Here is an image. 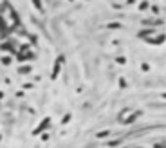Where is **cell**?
I'll use <instances>...</instances> for the list:
<instances>
[{"instance_id": "cell-1", "label": "cell", "mask_w": 166, "mask_h": 148, "mask_svg": "<svg viewBox=\"0 0 166 148\" xmlns=\"http://www.w3.org/2000/svg\"><path fill=\"white\" fill-rule=\"evenodd\" d=\"M49 123H51V118H45V119H43V121H42V123H40V125H38V127L34 128V132H33V134H34V136L42 134V132H43V130L47 128V125H49Z\"/></svg>"}, {"instance_id": "cell-2", "label": "cell", "mask_w": 166, "mask_h": 148, "mask_svg": "<svg viewBox=\"0 0 166 148\" xmlns=\"http://www.w3.org/2000/svg\"><path fill=\"white\" fill-rule=\"evenodd\" d=\"M157 31L154 29V27H145V29H141L139 31V38H148V36H154Z\"/></svg>"}, {"instance_id": "cell-3", "label": "cell", "mask_w": 166, "mask_h": 148, "mask_svg": "<svg viewBox=\"0 0 166 148\" xmlns=\"http://www.w3.org/2000/svg\"><path fill=\"white\" fill-rule=\"evenodd\" d=\"M146 42H148V43H163V42H164V34L161 33V34H159V36H155V38H154V36H150V38H146Z\"/></svg>"}, {"instance_id": "cell-4", "label": "cell", "mask_w": 166, "mask_h": 148, "mask_svg": "<svg viewBox=\"0 0 166 148\" xmlns=\"http://www.w3.org/2000/svg\"><path fill=\"white\" fill-rule=\"evenodd\" d=\"M61 61H63V56H60V58H58V61H56V65H54V69H52V78H56V76H58V72H60V65H61Z\"/></svg>"}, {"instance_id": "cell-5", "label": "cell", "mask_w": 166, "mask_h": 148, "mask_svg": "<svg viewBox=\"0 0 166 148\" xmlns=\"http://www.w3.org/2000/svg\"><path fill=\"white\" fill-rule=\"evenodd\" d=\"M139 116H141V112H134V114H132L130 118H127V119H123V123H125V125H130V123H134V121H136V119H137Z\"/></svg>"}, {"instance_id": "cell-6", "label": "cell", "mask_w": 166, "mask_h": 148, "mask_svg": "<svg viewBox=\"0 0 166 148\" xmlns=\"http://www.w3.org/2000/svg\"><path fill=\"white\" fill-rule=\"evenodd\" d=\"M110 136V130H101V132H98L96 134V137L98 139H105V137H108Z\"/></svg>"}, {"instance_id": "cell-7", "label": "cell", "mask_w": 166, "mask_h": 148, "mask_svg": "<svg viewBox=\"0 0 166 148\" xmlns=\"http://www.w3.org/2000/svg\"><path fill=\"white\" fill-rule=\"evenodd\" d=\"M33 5L40 11V13H43V7H42V0H33Z\"/></svg>"}, {"instance_id": "cell-8", "label": "cell", "mask_w": 166, "mask_h": 148, "mask_svg": "<svg viewBox=\"0 0 166 148\" xmlns=\"http://www.w3.org/2000/svg\"><path fill=\"white\" fill-rule=\"evenodd\" d=\"M107 27H108V29H121L123 25H121V24H117V22H110Z\"/></svg>"}, {"instance_id": "cell-9", "label": "cell", "mask_w": 166, "mask_h": 148, "mask_svg": "<svg viewBox=\"0 0 166 148\" xmlns=\"http://www.w3.org/2000/svg\"><path fill=\"white\" fill-rule=\"evenodd\" d=\"M29 72H31V67H29V65L20 67V74H29Z\"/></svg>"}, {"instance_id": "cell-10", "label": "cell", "mask_w": 166, "mask_h": 148, "mask_svg": "<svg viewBox=\"0 0 166 148\" xmlns=\"http://www.w3.org/2000/svg\"><path fill=\"white\" fill-rule=\"evenodd\" d=\"M2 63H4V65H9V63H11V58H9V56H4V58H2Z\"/></svg>"}, {"instance_id": "cell-11", "label": "cell", "mask_w": 166, "mask_h": 148, "mask_svg": "<svg viewBox=\"0 0 166 148\" xmlns=\"http://www.w3.org/2000/svg\"><path fill=\"white\" fill-rule=\"evenodd\" d=\"M69 121H70V114H67V116L61 119V123H63V125H65V123H69Z\"/></svg>"}, {"instance_id": "cell-12", "label": "cell", "mask_w": 166, "mask_h": 148, "mask_svg": "<svg viewBox=\"0 0 166 148\" xmlns=\"http://www.w3.org/2000/svg\"><path fill=\"white\" fill-rule=\"evenodd\" d=\"M2 51H9L11 49V45H7V43H2V47H0Z\"/></svg>"}, {"instance_id": "cell-13", "label": "cell", "mask_w": 166, "mask_h": 148, "mask_svg": "<svg viewBox=\"0 0 166 148\" xmlns=\"http://www.w3.org/2000/svg\"><path fill=\"white\" fill-rule=\"evenodd\" d=\"M117 63H123V65H125V63H127V58H123V56H119V58H117Z\"/></svg>"}, {"instance_id": "cell-14", "label": "cell", "mask_w": 166, "mask_h": 148, "mask_svg": "<svg viewBox=\"0 0 166 148\" xmlns=\"http://www.w3.org/2000/svg\"><path fill=\"white\" fill-rule=\"evenodd\" d=\"M146 7H148V2H143V4L139 5V9H146Z\"/></svg>"}, {"instance_id": "cell-15", "label": "cell", "mask_w": 166, "mask_h": 148, "mask_svg": "<svg viewBox=\"0 0 166 148\" xmlns=\"http://www.w3.org/2000/svg\"><path fill=\"white\" fill-rule=\"evenodd\" d=\"M116 145H119V141H110L108 143V146H116Z\"/></svg>"}, {"instance_id": "cell-16", "label": "cell", "mask_w": 166, "mask_h": 148, "mask_svg": "<svg viewBox=\"0 0 166 148\" xmlns=\"http://www.w3.org/2000/svg\"><path fill=\"white\" fill-rule=\"evenodd\" d=\"M155 148H164V145H163V143H157V145H155Z\"/></svg>"}, {"instance_id": "cell-17", "label": "cell", "mask_w": 166, "mask_h": 148, "mask_svg": "<svg viewBox=\"0 0 166 148\" xmlns=\"http://www.w3.org/2000/svg\"><path fill=\"white\" fill-rule=\"evenodd\" d=\"M127 4H128V5H132V4H136V0H127Z\"/></svg>"}, {"instance_id": "cell-18", "label": "cell", "mask_w": 166, "mask_h": 148, "mask_svg": "<svg viewBox=\"0 0 166 148\" xmlns=\"http://www.w3.org/2000/svg\"><path fill=\"white\" fill-rule=\"evenodd\" d=\"M69 2H74V0H69Z\"/></svg>"}]
</instances>
